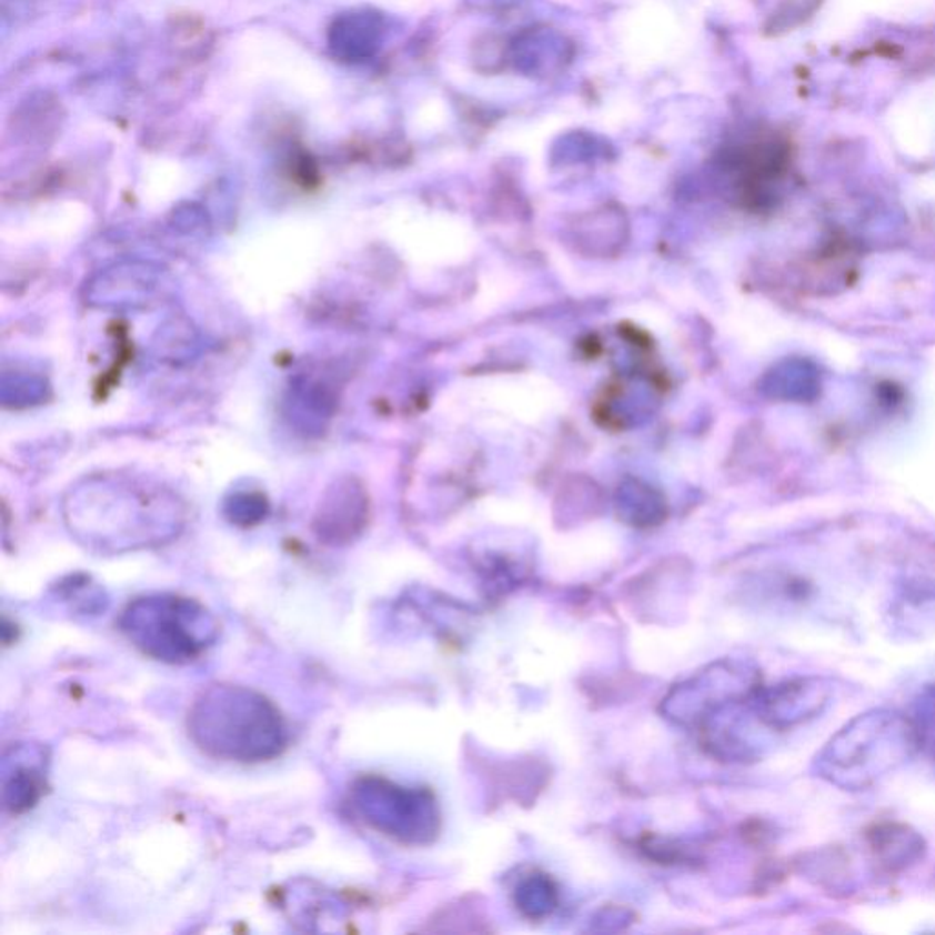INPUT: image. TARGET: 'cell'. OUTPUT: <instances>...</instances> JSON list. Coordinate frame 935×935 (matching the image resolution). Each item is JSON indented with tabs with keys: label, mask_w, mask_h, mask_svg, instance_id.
<instances>
[{
	"label": "cell",
	"mask_w": 935,
	"mask_h": 935,
	"mask_svg": "<svg viewBox=\"0 0 935 935\" xmlns=\"http://www.w3.org/2000/svg\"><path fill=\"white\" fill-rule=\"evenodd\" d=\"M187 731L217 761L258 764L288 750L289 730L277 705L254 688L212 684L192 702Z\"/></svg>",
	"instance_id": "obj_1"
},
{
	"label": "cell",
	"mask_w": 935,
	"mask_h": 935,
	"mask_svg": "<svg viewBox=\"0 0 935 935\" xmlns=\"http://www.w3.org/2000/svg\"><path fill=\"white\" fill-rule=\"evenodd\" d=\"M118 625L139 653L170 665L194 662L220 636L217 614L198 600L170 592L135 597Z\"/></svg>",
	"instance_id": "obj_2"
},
{
	"label": "cell",
	"mask_w": 935,
	"mask_h": 935,
	"mask_svg": "<svg viewBox=\"0 0 935 935\" xmlns=\"http://www.w3.org/2000/svg\"><path fill=\"white\" fill-rule=\"evenodd\" d=\"M351 804L371 827L401 841H419L428 830L426 798L379 776H360L351 787Z\"/></svg>",
	"instance_id": "obj_3"
},
{
	"label": "cell",
	"mask_w": 935,
	"mask_h": 935,
	"mask_svg": "<svg viewBox=\"0 0 935 935\" xmlns=\"http://www.w3.org/2000/svg\"><path fill=\"white\" fill-rule=\"evenodd\" d=\"M48 750L44 745L13 744L2 758V804L11 815H22L39 804L48 787Z\"/></svg>",
	"instance_id": "obj_4"
},
{
	"label": "cell",
	"mask_w": 935,
	"mask_h": 935,
	"mask_svg": "<svg viewBox=\"0 0 935 935\" xmlns=\"http://www.w3.org/2000/svg\"><path fill=\"white\" fill-rule=\"evenodd\" d=\"M57 592V597L70 606V611L79 612L84 616H99L109 606L107 592L99 586L92 585L90 580L72 577L68 583H62Z\"/></svg>",
	"instance_id": "obj_5"
}]
</instances>
